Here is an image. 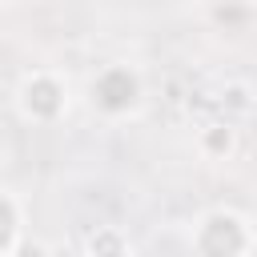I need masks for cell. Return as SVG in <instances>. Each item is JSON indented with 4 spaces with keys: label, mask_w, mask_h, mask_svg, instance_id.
Returning <instances> with one entry per match:
<instances>
[{
    "label": "cell",
    "mask_w": 257,
    "mask_h": 257,
    "mask_svg": "<svg viewBox=\"0 0 257 257\" xmlns=\"http://www.w3.org/2000/svg\"><path fill=\"white\" fill-rule=\"evenodd\" d=\"M84 100L96 116L104 120H124V116H137L141 104H145V76L137 64L128 60H108L92 72L88 88H84Z\"/></svg>",
    "instance_id": "6da1fadb"
},
{
    "label": "cell",
    "mask_w": 257,
    "mask_h": 257,
    "mask_svg": "<svg viewBox=\"0 0 257 257\" xmlns=\"http://www.w3.org/2000/svg\"><path fill=\"white\" fill-rule=\"evenodd\" d=\"M189 245H193V257H253L257 229L249 225L245 213L217 205V209H205L193 221Z\"/></svg>",
    "instance_id": "7a4b0ae2"
},
{
    "label": "cell",
    "mask_w": 257,
    "mask_h": 257,
    "mask_svg": "<svg viewBox=\"0 0 257 257\" xmlns=\"http://www.w3.org/2000/svg\"><path fill=\"white\" fill-rule=\"evenodd\" d=\"M68 80L52 68H28L20 80H16V92H12V104H16V116L24 124H60L68 116Z\"/></svg>",
    "instance_id": "3957f363"
},
{
    "label": "cell",
    "mask_w": 257,
    "mask_h": 257,
    "mask_svg": "<svg viewBox=\"0 0 257 257\" xmlns=\"http://www.w3.org/2000/svg\"><path fill=\"white\" fill-rule=\"evenodd\" d=\"M237 145H241V133H237V124L233 120H205L201 128H197V153H201V161H229L233 153H237Z\"/></svg>",
    "instance_id": "277c9868"
},
{
    "label": "cell",
    "mask_w": 257,
    "mask_h": 257,
    "mask_svg": "<svg viewBox=\"0 0 257 257\" xmlns=\"http://www.w3.org/2000/svg\"><path fill=\"white\" fill-rule=\"evenodd\" d=\"M20 237H24V205L8 185H0V257H8Z\"/></svg>",
    "instance_id": "5b68a950"
},
{
    "label": "cell",
    "mask_w": 257,
    "mask_h": 257,
    "mask_svg": "<svg viewBox=\"0 0 257 257\" xmlns=\"http://www.w3.org/2000/svg\"><path fill=\"white\" fill-rule=\"evenodd\" d=\"M128 233L120 225H92L84 233V257H128Z\"/></svg>",
    "instance_id": "8992f818"
},
{
    "label": "cell",
    "mask_w": 257,
    "mask_h": 257,
    "mask_svg": "<svg viewBox=\"0 0 257 257\" xmlns=\"http://www.w3.org/2000/svg\"><path fill=\"white\" fill-rule=\"evenodd\" d=\"M217 104H221V116L225 120H245L257 108V92H253L249 80H225L221 92H217Z\"/></svg>",
    "instance_id": "52a82bcc"
},
{
    "label": "cell",
    "mask_w": 257,
    "mask_h": 257,
    "mask_svg": "<svg viewBox=\"0 0 257 257\" xmlns=\"http://www.w3.org/2000/svg\"><path fill=\"white\" fill-rule=\"evenodd\" d=\"M8 257H52V249H48L44 241H36V237H20Z\"/></svg>",
    "instance_id": "ba28073f"
}]
</instances>
